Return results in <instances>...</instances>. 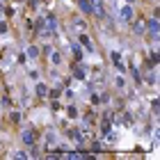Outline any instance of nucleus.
Listing matches in <instances>:
<instances>
[{"label": "nucleus", "instance_id": "obj_1", "mask_svg": "<svg viewBox=\"0 0 160 160\" xmlns=\"http://www.w3.org/2000/svg\"><path fill=\"white\" fill-rule=\"evenodd\" d=\"M89 2H92L94 11H96V16H101V19H103V16H105V11H103V0H89Z\"/></svg>", "mask_w": 160, "mask_h": 160}, {"label": "nucleus", "instance_id": "obj_2", "mask_svg": "<svg viewBox=\"0 0 160 160\" xmlns=\"http://www.w3.org/2000/svg\"><path fill=\"white\" fill-rule=\"evenodd\" d=\"M34 140H37V133H34V130H25V133H23V142H25V144H34Z\"/></svg>", "mask_w": 160, "mask_h": 160}, {"label": "nucleus", "instance_id": "obj_3", "mask_svg": "<svg viewBox=\"0 0 160 160\" xmlns=\"http://www.w3.org/2000/svg\"><path fill=\"white\" fill-rule=\"evenodd\" d=\"M73 76H76V78H78V80H82V78H85V76H87L85 67H82V64H76V67H73Z\"/></svg>", "mask_w": 160, "mask_h": 160}, {"label": "nucleus", "instance_id": "obj_4", "mask_svg": "<svg viewBox=\"0 0 160 160\" xmlns=\"http://www.w3.org/2000/svg\"><path fill=\"white\" fill-rule=\"evenodd\" d=\"M121 19L126 21V23H130V21H133V9H130L128 5H126L123 9H121Z\"/></svg>", "mask_w": 160, "mask_h": 160}, {"label": "nucleus", "instance_id": "obj_5", "mask_svg": "<svg viewBox=\"0 0 160 160\" xmlns=\"http://www.w3.org/2000/svg\"><path fill=\"white\" fill-rule=\"evenodd\" d=\"M80 9L82 11H85V14H92V11H94V7H92V2H89V0H80Z\"/></svg>", "mask_w": 160, "mask_h": 160}, {"label": "nucleus", "instance_id": "obj_6", "mask_svg": "<svg viewBox=\"0 0 160 160\" xmlns=\"http://www.w3.org/2000/svg\"><path fill=\"white\" fill-rule=\"evenodd\" d=\"M76 135H78V140H82V142H87V140H89V130H87V128L76 130Z\"/></svg>", "mask_w": 160, "mask_h": 160}, {"label": "nucleus", "instance_id": "obj_7", "mask_svg": "<svg viewBox=\"0 0 160 160\" xmlns=\"http://www.w3.org/2000/svg\"><path fill=\"white\" fill-rule=\"evenodd\" d=\"M37 96H48V87L39 82V85H37Z\"/></svg>", "mask_w": 160, "mask_h": 160}, {"label": "nucleus", "instance_id": "obj_8", "mask_svg": "<svg viewBox=\"0 0 160 160\" xmlns=\"http://www.w3.org/2000/svg\"><path fill=\"white\" fill-rule=\"evenodd\" d=\"M71 50H73V60H76V62H80V60H82V50H80V46H73Z\"/></svg>", "mask_w": 160, "mask_h": 160}, {"label": "nucleus", "instance_id": "obj_9", "mask_svg": "<svg viewBox=\"0 0 160 160\" xmlns=\"http://www.w3.org/2000/svg\"><path fill=\"white\" fill-rule=\"evenodd\" d=\"M80 44L85 46V48H89V50H92V41H89V37H87V34H80Z\"/></svg>", "mask_w": 160, "mask_h": 160}, {"label": "nucleus", "instance_id": "obj_10", "mask_svg": "<svg viewBox=\"0 0 160 160\" xmlns=\"http://www.w3.org/2000/svg\"><path fill=\"white\" fill-rule=\"evenodd\" d=\"M158 62H160V55H158V53H151V57H149V62H146V64L153 67V64H158Z\"/></svg>", "mask_w": 160, "mask_h": 160}, {"label": "nucleus", "instance_id": "obj_11", "mask_svg": "<svg viewBox=\"0 0 160 160\" xmlns=\"http://www.w3.org/2000/svg\"><path fill=\"white\" fill-rule=\"evenodd\" d=\"M55 25H57V21L53 19V16H48V19H46V28H48V30H55Z\"/></svg>", "mask_w": 160, "mask_h": 160}, {"label": "nucleus", "instance_id": "obj_12", "mask_svg": "<svg viewBox=\"0 0 160 160\" xmlns=\"http://www.w3.org/2000/svg\"><path fill=\"white\" fill-rule=\"evenodd\" d=\"M103 151V144L101 142H92V153H101Z\"/></svg>", "mask_w": 160, "mask_h": 160}, {"label": "nucleus", "instance_id": "obj_13", "mask_svg": "<svg viewBox=\"0 0 160 160\" xmlns=\"http://www.w3.org/2000/svg\"><path fill=\"white\" fill-rule=\"evenodd\" d=\"M67 115L71 117V119H76V117H78V110H76L73 105H69V108H67Z\"/></svg>", "mask_w": 160, "mask_h": 160}, {"label": "nucleus", "instance_id": "obj_14", "mask_svg": "<svg viewBox=\"0 0 160 160\" xmlns=\"http://www.w3.org/2000/svg\"><path fill=\"white\" fill-rule=\"evenodd\" d=\"M28 55H30V57H37V55H39V48H37V46H30V48H28Z\"/></svg>", "mask_w": 160, "mask_h": 160}, {"label": "nucleus", "instance_id": "obj_15", "mask_svg": "<svg viewBox=\"0 0 160 160\" xmlns=\"http://www.w3.org/2000/svg\"><path fill=\"white\" fill-rule=\"evenodd\" d=\"M50 60H53V64H60V62H62V57L57 55V53H53V55H50Z\"/></svg>", "mask_w": 160, "mask_h": 160}, {"label": "nucleus", "instance_id": "obj_16", "mask_svg": "<svg viewBox=\"0 0 160 160\" xmlns=\"http://www.w3.org/2000/svg\"><path fill=\"white\" fill-rule=\"evenodd\" d=\"M144 28H146V25H144L142 21H140V23H135V30H137V32H144Z\"/></svg>", "mask_w": 160, "mask_h": 160}, {"label": "nucleus", "instance_id": "obj_17", "mask_svg": "<svg viewBox=\"0 0 160 160\" xmlns=\"http://www.w3.org/2000/svg\"><path fill=\"white\" fill-rule=\"evenodd\" d=\"M5 32H7V23L0 21V34H5Z\"/></svg>", "mask_w": 160, "mask_h": 160}, {"label": "nucleus", "instance_id": "obj_18", "mask_svg": "<svg viewBox=\"0 0 160 160\" xmlns=\"http://www.w3.org/2000/svg\"><path fill=\"white\" fill-rule=\"evenodd\" d=\"M73 25H76V28H80V30H82V28H85V21H80V19H78V21H73Z\"/></svg>", "mask_w": 160, "mask_h": 160}, {"label": "nucleus", "instance_id": "obj_19", "mask_svg": "<svg viewBox=\"0 0 160 160\" xmlns=\"http://www.w3.org/2000/svg\"><path fill=\"white\" fill-rule=\"evenodd\" d=\"M48 94H50L53 98H60V94H62V92H57V89H53V92H48Z\"/></svg>", "mask_w": 160, "mask_h": 160}, {"label": "nucleus", "instance_id": "obj_20", "mask_svg": "<svg viewBox=\"0 0 160 160\" xmlns=\"http://www.w3.org/2000/svg\"><path fill=\"white\" fill-rule=\"evenodd\" d=\"M126 2H133V0H126Z\"/></svg>", "mask_w": 160, "mask_h": 160}]
</instances>
